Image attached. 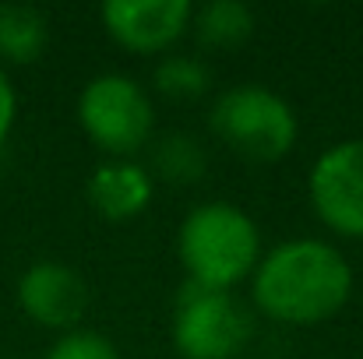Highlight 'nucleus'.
I'll use <instances>...</instances> for the list:
<instances>
[{
  "mask_svg": "<svg viewBox=\"0 0 363 359\" xmlns=\"http://www.w3.org/2000/svg\"><path fill=\"white\" fill-rule=\"evenodd\" d=\"M307 194L332 233L363 239V137H342L314 159Z\"/></svg>",
  "mask_w": 363,
  "mask_h": 359,
  "instance_id": "6",
  "label": "nucleus"
},
{
  "mask_svg": "<svg viewBox=\"0 0 363 359\" xmlns=\"http://www.w3.org/2000/svg\"><path fill=\"white\" fill-rule=\"evenodd\" d=\"M152 85L166 99H198L212 89V67L191 53H166L152 71Z\"/></svg>",
  "mask_w": 363,
  "mask_h": 359,
  "instance_id": "13",
  "label": "nucleus"
},
{
  "mask_svg": "<svg viewBox=\"0 0 363 359\" xmlns=\"http://www.w3.org/2000/svg\"><path fill=\"white\" fill-rule=\"evenodd\" d=\"M243 359H247V356H243Z\"/></svg>",
  "mask_w": 363,
  "mask_h": 359,
  "instance_id": "16",
  "label": "nucleus"
},
{
  "mask_svg": "<svg viewBox=\"0 0 363 359\" xmlns=\"http://www.w3.org/2000/svg\"><path fill=\"white\" fill-rule=\"evenodd\" d=\"M254 335V307L230 289L184 282L173 303V349L180 359H243Z\"/></svg>",
  "mask_w": 363,
  "mask_h": 359,
  "instance_id": "4",
  "label": "nucleus"
},
{
  "mask_svg": "<svg viewBox=\"0 0 363 359\" xmlns=\"http://www.w3.org/2000/svg\"><path fill=\"white\" fill-rule=\"evenodd\" d=\"M208 127L230 152L250 162H275L289 155L300 137L296 110L257 81L223 89L208 110Z\"/></svg>",
  "mask_w": 363,
  "mask_h": 359,
  "instance_id": "3",
  "label": "nucleus"
},
{
  "mask_svg": "<svg viewBox=\"0 0 363 359\" xmlns=\"http://www.w3.org/2000/svg\"><path fill=\"white\" fill-rule=\"evenodd\" d=\"M152 194H155V176L148 173V166L134 159H103L85 183L92 212L106 222L138 219L152 205Z\"/></svg>",
  "mask_w": 363,
  "mask_h": 359,
  "instance_id": "9",
  "label": "nucleus"
},
{
  "mask_svg": "<svg viewBox=\"0 0 363 359\" xmlns=\"http://www.w3.org/2000/svg\"><path fill=\"white\" fill-rule=\"evenodd\" d=\"M78 123L106 159H130L155 137L152 96L123 71H103L78 92Z\"/></svg>",
  "mask_w": 363,
  "mask_h": 359,
  "instance_id": "5",
  "label": "nucleus"
},
{
  "mask_svg": "<svg viewBox=\"0 0 363 359\" xmlns=\"http://www.w3.org/2000/svg\"><path fill=\"white\" fill-rule=\"evenodd\" d=\"M191 28L205 50H233L254 35V7L243 0H208L194 11Z\"/></svg>",
  "mask_w": 363,
  "mask_h": 359,
  "instance_id": "12",
  "label": "nucleus"
},
{
  "mask_svg": "<svg viewBox=\"0 0 363 359\" xmlns=\"http://www.w3.org/2000/svg\"><path fill=\"white\" fill-rule=\"evenodd\" d=\"M191 0H106L99 7L110 39L141 57L166 53L191 28Z\"/></svg>",
  "mask_w": 363,
  "mask_h": 359,
  "instance_id": "8",
  "label": "nucleus"
},
{
  "mask_svg": "<svg viewBox=\"0 0 363 359\" xmlns=\"http://www.w3.org/2000/svg\"><path fill=\"white\" fill-rule=\"evenodd\" d=\"M152 152H148V173L152 176H162L166 183H177V187H187V183H198L208 169V152L205 144L187 134V130H166L159 137L148 141Z\"/></svg>",
  "mask_w": 363,
  "mask_h": 359,
  "instance_id": "11",
  "label": "nucleus"
},
{
  "mask_svg": "<svg viewBox=\"0 0 363 359\" xmlns=\"http://www.w3.org/2000/svg\"><path fill=\"white\" fill-rule=\"evenodd\" d=\"M46 359H123V356L103 331H96V328H74V331L60 335L50 346Z\"/></svg>",
  "mask_w": 363,
  "mask_h": 359,
  "instance_id": "14",
  "label": "nucleus"
},
{
  "mask_svg": "<svg viewBox=\"0 0 363 359\" xmlns=\"http://www.w3.org/2000/svg\"><path fill=\"white\" fill-rule=\"evenodd\" d=\"M353 296V264L318 237H293L261 253L250 275V307L275 324L311 328L332 321Z\"/></svg>",
  "mask_w": 363,
  "mask_h": 359,
  "instance_id": "1",
  "label": "nucleus"
},
{
  "mask_svg": "<svg viewBox=\"0 0 363 359\" xmlns=\"http://www.w3.org/2000/svg\"><path fill=\"white\" fill-rule=\"evenodd\" d=\"M261 229L233 201L194 205L177 229V257L187 282L230 289L247 282L261 261Z\"/></svg>",
  "mask_w": 363,
  "mask_h": 359,
  "instance_id": "2",
  "label": "nucleus"
},
{
  "mask_svg": "<svg viewBox=\"0 0 363 359\" xmlns=\"http://www.w3.org/2000/svg\"><path fill=\"white\" fill-rule=\"evenodd\" d=\"M14 120H18V92H14L7 71L0 67V148H4V141L11 137Z\"/></svg>",
  "mask_w": 363,
  "mask_h": 359,
  "instance_id": "15",
  "label": "nucleus"
},
{
  "mask_svg": "<svg viewBox=\"0 0 363 359\" xmlns=\"http://www.w3.org/2000/svg\"><path fill=\"white\" fill-rule=\"evenodd\" d=\"M50 46V18L32 4H0V57L7 64H35Z\"/></svg>",
  "mask_w": 363,
  "mask_h": 359,
  "instance_id": "10",
  "label": "nucleus"
},
{
  "mask_svg": "<svg viewBox=\"0 0 363 359\" xmlns=\"http://www.w3.org/2000/svg\"><path fill=\"white\" fill-rule=\"evenodd\" d=\"M18 307L21 314L46 331H74L89 310V282L78 268L64 261H35L18 278Z\"/></svg>",
  "mask_w": 363,
  "mask_h": 359,
  "instance_id": "7",
  "label": "nucleus"
}]
</instances>
